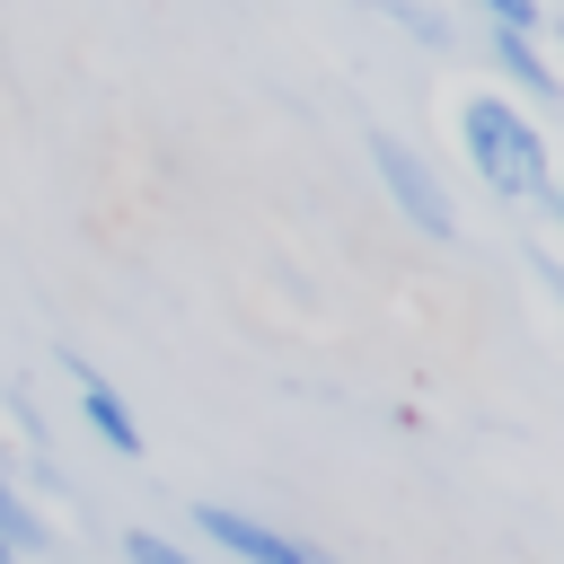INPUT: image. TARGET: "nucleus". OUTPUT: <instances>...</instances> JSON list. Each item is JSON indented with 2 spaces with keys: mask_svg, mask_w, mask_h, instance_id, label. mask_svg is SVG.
<instances>
[{
  "mask_svg": "<svg viewBox=\"0 0 564 564\" xmlns=\"http://www.w3.org/2000/svg\"><path fill=\"white\" fill-rule=\"evenodd\" d=\"M467 159L494 194H546V141L502 106V97H476L467 106Z\"/></svg>",
  "mask_w": 564,
  "mask_h": 564,
  "instance_id": "nucleus-1",
  "label": "nucleus"
},
{
  "mask_svg": "<svg viewBox=\"0 0 564 564\" xmlns=\"http://www.w3.org/2000/svg\"><path fill=\"white\" fill-rule=\"evenodd\" d=\"M370 159H379V176H388V194H397V212L423 229V238H449L458 229V212H449V194H441V176L397 141V132H370Z\"/></svg>",
  "mask_w": 564,
  "mask_h": 564,
  "instance_id": "nucleus-2",
  "label": "nucleus"
},
{
  "mask_svg": "<svg viewBox=\"0 0 564 564\" xmlns=\"http://www.w3.org/2000/svg\"><path fill=\"white\" fill-rule=\"evenodd\" d=\"M203 538L229 546V555H247V564H317L300 538H282V529H264V520H247V511H220V502H203Z\"/></svg>",
  "mask_w": 564,
  "mask_h": 564,
  "instance_id": "nucleus-3",
  "label": "nucleus"
},
{
  "mask_svg": "<svg viewBox=\"0 0 564 564\" xmlns=\"http://www.w3.org/2000/svg\"><path fill=\"white\" fill-rule=\"evenodd\" d=\"M70 379H79V405H88V423H97V441L106 449H141V423H132V405L88 370V361H70Z\"/></svg>",
  "mask_w": 564,
  "mask_h": 564,
  "instance_id": "nucleus-4",
  "label": "nucleus"
},
{
  "mask_svg": "<svg viewBox=\"0 0 564 564\" xmlns=\"http://www.w3.org/2000/svg\"><path fill=\"white\" fill-rule=\"evenodd\" d=\"M494 62H502V70H511V79H520L529 97H555V70L538 62V44H529L520 26H502V35H494Z\"/></svg>",
  "mask_w": 564,
  "mask_h": 564,
  "instance_id": "nucleus-5",
  "label": "nucleus"
},
{
  "mask_svg": "<svg viewBox=\"0 0 564 564\" xmlns=\"http://www.w3.org/2000/svg\"><path fill=\"white\" fill-rule=\"evenodd\" d=\"M0 538H9V546H44V529H35V511L9 494V476H0Z\"/></svg>",
  "mask_w": 564,
  "mask_h": 564,
  "instance_id": "nucleus-6",
  "label": "nucleus"
},
{
  "mask_svg": "<svg viewBox=\"0 0 564 564\" xmlns=\"http://www.w3.org/2000/svg\"><path fill=\"white\" fill-rule=\"evenodd\" d=\"M132 564H194V555L167 546V538H132Z\"/></svg>",
  "mask_w": 564,
  "mask_h": 564,
  "instance_id": "nucleus-7",
  "label": "nucleus"
},
{
  "mask_svg": "<svg viewBox=\"0 0 564 564\" xmlns=\"http://www.w3.org/2000/svg\"><path fill=\"white\" fill-rule=\"evenodd\" d=\"M485 9H494V26H520V35H529V18H538V0H485Z\"/></svg>",
  "mask_w": 564,
  "mask_h": 564,
  "instance_id": "nucleus-8",
  "label": "nucleus"
},
{
  "mask_svg": "<svg viewBox=\"0 0 564 564\" xmlns=\"http://www.w3.org/2000/svg\"><path fill=\"white\" fill-rule=\"evenodd\" d=\"M9 555H18V546H9V538H0V564H9Z\"/></svg>",
  "mask_w": 564,
  "mask_h": 564,
  "instance_id": "nucleus-9",
  "label": "nucleus"
},
{
  "mask_svg": "<svg viewBox=\"0 0 564 564\" xmlns=\"http://www.w3.org/2000/svg\"><path fill=\"white\" fill-rule=\"evenodd\" d=\"M555 212H564V194H555Z\"/></svg>",
  "mask_w": 564,
  "mask_h": 564,
  "instance_id": "nucleus-10",
  "label": "nucleus"
}]
</instances>
